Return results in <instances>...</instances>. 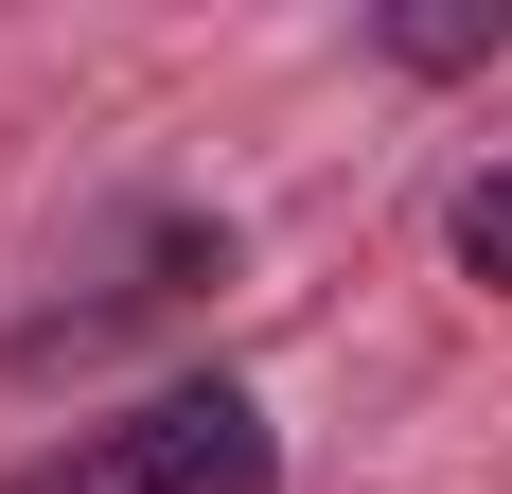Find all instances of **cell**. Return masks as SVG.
<instances>
[{
	"label": "cell",
	"mask_w": 512,
	"mask_h": 494,
	"mask_svg": "<svg viewBox=\"0 0 512 494\" xmlns=\"http://www.w3.org/2000/svg\"><path fill=\"white\" fill-rule=\"evenodd\" d=\"M0 494H283V424H265L230 371H177V389L106 406L71 442H36Z\"/></svg>",
	"instance_id": "obj_1"
},
{
	"label": "cell",
	"mask_w": 512,
	"mask_h": 494,
	"mask_svg": "<svg viewBox=\"0 0 512 494\" xmlns=\"http://www.w3.org/2000/svg\"><path fill=\"white\" fill-rule=\"evenodd\" d=\"M442 265H460V283H477V300H512V142H495V159H477L460 195H442Z\"/></svg>",
	"instance_id": "obj_2"
},
{
	"label": "cell",
	"mask_w": 512,
	"mask_h": 494,
	"mask_svg": "<svg viewBox=\"0 0 512 494\" xmlns=\"http://www.w3.org/2000/svg\"><path fill=\"white\" fill-rule=\"evenodd\" d=\"M371 53H389V71H495V53H512V0H460V18H371Z\"/></svg>",
	"instance_id": "obj_3"
}]
</instances>
